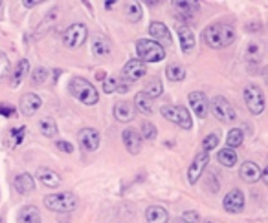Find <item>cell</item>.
<instances>
[{"label":"cell","mask_w":268,"mask_h":223,"mask_svg":"<svg viewBox=\"0 0 268 223\" xmlns=\"http://www.w3.org/2000/svg\"><path fill=\"white\" fill-rule=\"evenodd\" d=\"M235 38V30L230 24H223V22H215L204 30V42L211 50H221V48L233 44Z\"/></svg>","instance_id":"1"},{"label":"cell","mask_w":268,"mask_h":223,"mask_svg":"<svg viewBox=\"0 0 268 223\" xmlns=\"http://www.w3.org/2000/svg\"><path fill=\"white\" fill-rule=\"evenodd\" d=\"M68 90H70L74 99H77L79 102H83L86 106H94L99 101L98 90L94 88L86 79H83V77H74L72 81H70V84H68Z\"/></svg>","instance_id":"2"},{"label":"cell","mask_w":268,"mask_h":223,"mask_svg":"<svg viewBox=\"0 0 268 223\" xmlns=\"http://www.w3.org/2000/svg\"><path fill=\"white\" fill-rule=\"evenodd\" d=\"M136 53L142 63H160L165 59V48L151 40V38H140L136 42Z\"/></svg>","instance_id":"3"},{"label":"cell","mask_w":268,"mask_h":223,"mask_svg":"<svg viewBox=\"0 0 268 223\" xmlns=\"http://www.w3.org/2000/svg\"><path fill=\"white\" fill-rule=\"evenodd\" d=\"M44 205L48 211L53 212H72L77 207V198L74 192H59L48 194L44 198Z\"/></svg>","instance_id":"4"},{"label":"cell","mask_w":268,"mask_h":223,"mask_svg":"<svg viewBox=\"0 0 268 223\" xmlns=\"http://www.w3.org/2000/svg\"><path fill=\"white\" fill-rule=\"evenodd\" d=\"M162 115H164L167 121H171L173 125L184 128V130H190L193 127V119H191V114L188 112L186 106H178V104H164L160 108Z\"/></svg>","instance_id":"5"},{"label":"cell","mask_w":268,"mask_h":223,"mask_svg":"<svg viewBox=\"0 0 268 223\" xmlns=\"http://www.w3.org/2000/svg\"><path fill=\"white\" fill-rule=\"evenodd\" d=\"M209 106H211V112H213V115H215L219 121L233 123L237 119L235 108L230 104V101L226 99V97H223V96L213 97L211 102H209Z\"/></svg>","instance_id":"6"},{"label":"cell","mask_w":268,"mask_h":223,"mask_svg":"<svg viewBox=\"0 0 268 223\" xmlns=\"http://www.w3.org/2000/svg\"><path fill=\"white\" fill-rule=\"evenodd\" d=\"M244 102H246L248 110L254 115L263 114L265 112V94H263V90L259 86H255V84L246 86L244 88Z\"/></svg>","instance_id":"7"},{"label":"cell","mask_w":268,"mask_h":223,"mask_svg":"<svg viewBox=\"0 0 268 223\" xmlns=\"http://www.w3.org/2000/svg\"><path fill=\"white\" fill-rule=\"evenodd\" d=\"M88 38V30L85 24H72L70 28H66V32L63 33V44L68 48H79L85 44V40Z\"/></svg>","instance_id":"8"},{"label":"cell","mask_w":268,"mask_h":223,"mask_svg":"<svg viewBox=\"0 0 268 223\" xmlns=\"http://www.w3.org/2000/svg\"><path fill=\"white\" fill-rule=\"evenodd\" d=\"M145 73H147V66H145L140 59H132V61H129V63L123 66V70H121V77H123V81H127V83L140 81Z\"/></svg>","instance_id":"9"},{"label":"cell","mask_w":268,"mask_h":223,"mask_svg":"<svg viewBox=\"0 0 268 223\" xmlns=\"http://www.w3.org/2000/svg\"><path fill=\"white\" fill-rule=\"evenodd\" d=\"M208 163H209V154L200 150V152L195 156V159H193V163L190 165V168H188V181H190L191 185H195L196 181H198V178L202 176L204 168H206Z\"/></svg>","instance_id":"10"},{"label":"cell","mask_w":268,"mask_h":223,"mask_svg":"<svg viewBox=\"0 0 268 223\" xmlns=\"http://www.w3.org/2000/svg\"><path fill=\"white\" fill-rule=\"evenodd\" d=\"M223 207H224V211L230 212V214H239V212H242V209H244V194H242V191H239V189L230 191L228 194L224 196Z\"/></svg>","instance_id":"11"},{"label":"cell","mask_w":268,"mask_h":223,"mask_svg":"<svg viewBox=\"0 0 268 223\" xmlns=\"http://www.w3.org/2000/svg\"><path fill=\"white\" fill-rule=\"evenodd\" d=\"M188 99H190L191 108H193L196 117H198V119H204V117L208 115V110H209L208 97L204 96L202 92H191L190 96H188Z\"/></svg>","instance_id":"12"},{"label":"cell","mask_w":268,"mask_h":223,"mask_svg":"<svg viewBox=\"0 0 268 223\" xmlns=\"http://www.w3.org/2000/svg\"><path fill=\"white\" fill-rule=\"evenodd\" d=\"M121 139H123V145H125V148L129 150V154H132V156L140 154V150H142V143H144L140 132H136L134 128H127V130H123V134H121Z\"/></svg>","instance_id":"13"},{"label":"cell","mask_w":268,"mask_h":223,"mask_svg":"<svg viewBox=\"0 0 268 223\" xmlns=\"http://www.w3.org/2000/svg\"><path fill=\"white\" fill-rule=\"evenodd\" d=\"M149 33H151V37L154 38V42H158L162 48H164V46H171V42H173L171 32L167 30V26H165L164 22H151Z\"/></svg>","instance_id":"14"},{"label":"cell","mask_w":268,"mask_h":223,"mask_svg":"<svg viewBox=\"0 0 268 223\" xmlns=\"http://www.w3.org/2000/svg\"><path fill=\"white\" fill-rule=\"evenodd\" d=\"M20 112L26 115V117H32L40 110L42 106V99H40L37 94H24L22 99H20Z\"/></svg>","instance_id":"15"},{"label":"cell","mask_w":268,"mask_h":223,"mask_svg":"<svg viewBox=\"0 0 268 223\" xmlns=\"http://www.w3.org/2000/svg\"><path fill=\"white\" fill-rule=\"evenodd\" d=\"M79 137V143H81V147L88 150V152H96L99 148V132L98 130H94V128H83L81 132L77 134Z\"/></svg>","instance_id":"16"},{"label":"cell","mask_w":268,"mask_h":223,"mask_svg":"<svg viewBox=\"0 0 268 223\" xmlns=\"http://www.w3.org/2000/svg\"><path fill=\"white\" fill-rule=\"evenodd\" d=\"M177 35H178L180 48H182L184 53H191V51L195 50V33L191 32L190 26L178 24L177 26Z\"/></svg>","instance_id":"17"},{"label":"cell","mask_w":268,"mask_h":223,"mask_svg":"<svg viewBox=\"0 0 268 223\" xmlns=\"http://www.w3.org/2000/svg\"><path fill=\"white\" fill-rule=\"evenodd\" d=\"M134 115H136V108H134L132 102L121 101V102H116V104H114V117H116L119 123L132 121Z\"/></svg>","instance_id":"18"},{"label":"cell","mask_w":268,"mask_h":223,"mask_svg":"<svg viewBox=\"0 0 268 223\" xmlns=\"http://www.w3.org/2000/svg\"><path fill=\"white\" fill-rule=\"evenodd\" d=\"M15 189L19 194L22 196H28V194H32L35 191V178H33L32 174H19L17 178H15Z\"/></svg>","instance_id":"19"},{"label":"cell","mask_w":268,"mask_h":223,"mask_svg":"<svg viewBox=\"0 0 268 223\" xmlns=\"http://www.w3.org/2000/svg\"><path fill=\"white\" fill-rule=\"evenodd\" d=\"M239 174H241V178L244 179L246 183H255V181H259V178H261V168H259V165L254 163V161H246V163L241 165Z\"/></svg>","instance_id":"20"},{"label":"cell","mask_w":268,"mask_h":223,"mask_svg":"<svg viewBox=\"0 0 268 223\" xmlns=\"http://www.w3.org/2000/svg\"><path fill=\"white\" fill-rule=\"evenodd\" d=\"M26 127H17V128H11L9 132L6 134V137H4V143H6V147L9 148V150H15V148L19 147L20 143L24 141V137H26Z\"/></svg>","instance_id":"21"},{"label":"cell","mask_w":268,"mask_h":223,"mask_svg":"<svg viewBox=\"0 0 268 223\" xmlns=\"http://www.w3.org/2000/svg\"><path fill=\"white\" fill-rule=\"evenodd\" d=\"M37 178H39L40 183L44 187H48V189H57V187L61 185V176L55 172V170H52V168H39Z\"/></svg>","instance_id":"22"},{"label":"cell","mask_w":268,"mask_h":223,"mask_svg":"<svg viewBox=\"0 0 268 223\" xmlns=\"http://www.w3.org/2000/svg\"><path fill=\"white\" fill-rule=\"evenodd\" d=\"M145 220H147V223H169V214L164 207L151 205L145 211Z\"/></svg>","instance_id":"23"},{"label":"cell","mask_w":268,"mask_h":223,"mask_svg":"<svg viewBox=\"0 0 268 223\" xmlns=\"http://www.w3.org/2000/svg\"><path fill=\"white\" fill-rule=\"evenodd\" d=\"M173 7L180 13V17L188 19V17H193L200 6H198V2H193V0H175Z\"/></svg>","instance_id":"24"},{"label":"cell","mask_w":268,"mask_h":223,"mask_svg":"<svg viewBox=\"0 0 268 223\" xmlns=\"http://www.w3.org/2000/svg\"><path fill=\"white\" fill-rule=\"evenodd\" d=\"M42 218H40V212L37 207L33 205H26L22 207L19 212V223H40Z\"/></svg>","instance_id":"25"},{"label":"cell","mask_w":268,"mask_h":223,"mask_svg":"<svg viewBox=\"0 0 268 223\" xmlns=\"http://www.w3.org/2000/svg\"><path fill=\"white\" fill-rule=\"evenodd\" d=\"M28 71H30V63H28V59L19 61L17 66H15L13 75H11V86H13V88H17V86L24 81V77L28 75Z\"/></svg>","instance_id":"26"},{"label":"cell","mask_w":268,"mask_h":223,"mask_svg":"<svg viewBox=\"0 0 268 223\" xmlns=\"http://www.w3.org/2000/svg\"><path fill=\"white\" fill-rule=\"evenodd\" d=\"M134 108L140 110V112L145 115L153 114V110H154V106H153V99L145 96L144 92H140V94H136V97H134Z\"/></svg>","instance_id":"27"},{"label":"cell","mask_w":268,"mask_h":223,"mask_svg":"<svg viewBox=\"0 0 268 223\" xmlns=\"http://www.w3.org/2000/svg\"><path fill=\"white\" fill-rule=\"evenodd\" d=\"M217 159H219L221 165L231 168V166H235V163H237V154H235V150H231V148H223L221 152L217 154Z\"/></svg>","instance_id":"28"},{"label":"cell","mask_w":268,"mask_h":223,"mask_svg":"<svg viewBox=\"0 0 268 223\" xmlns=\"http://www.w3.org/2000/svg\"><path fill=\"white\" fill-rule=\"evenodd\" d=\"M165 77L173 81V83H178V81H184L186 77V68L182 64H169L167 70H165Z\"/></svg>","instance_id":"29"},{"label":"cell","mask_w":268,"mask_h":223,"mask_svg":"<svg viewBox=\"0 0 268 223\" xmlns=\"http://www.w3.org/2000/svg\"><path fill=\"white\" fill-rule=\"evenodd\" d=\"M39 128H40V134L44 135V137H55V135H57V123L53 121L52 117L40 119Z\"/></svg>","instance_id":"30"},{"label":"cell","mask_w":268,"mask_h":223,"mask_svg":"<svg viewBox=\"0 0 268 223\" xmlns=\"http://www.w3.org/2000/svg\"><path fill=\"white\" fill-rule=\"evenodd\" d=\"M242 141H244V134H242L241 128H231L230 130L228 137H226V145H228V148H239L242 145Z\"/></svg>","instance_id":"31"},{"label":"cell","mask_w":268,"mask_h":223,"mask_svg":"<svg viewBox=\"0 0 268 223\" xmlns=\"http://www.w3.org/2000/svg\"><path fill=\"white\" fill-rule=\"evenodd\" d=\"M162 90H164V86H162V81H160V79H153V81L145 86L144 94L147 97H151V99H154V97L162 96Z\"/></svg>","instance_id":"32"},{"label":"cell","mask_w":268,"mask_h":223,"mask_svg":"<svg viewBox=\"0 0 268 223\" xmlns=\"http://www.w3.org/2000/svg\"><path fill=\"white\" fill-rule=\"evenodd\" d=\"M125 15H127L129 22H140V19H142V6L136 4V2L127 4V7H125Z\"/></svg>","instance_id":"33"},{"label":"cell","mask_w":268,"mask_h":223,"mask_svg":"<svg viewBox=\"0 0 268 223\" xmlns=\"http://www.w3.org/2000/svg\"><path fill=\"white\" fill-rule=\"evenodd\" d=\"M92 51H94L98 57H103V55H109V53H111V46H109V42H107L105 38L98 37L92 42Z\"/></svg>","instance_id":"34"},{"label":"cell","mask_w":268,"mask_h":223,"mask_svg":"<svg viewBox=\"0 0 268 223\" xmlns=\"http://www.w3.org/2000/svg\"><path fill=\"white\" fill-rule=\"evenodd\" d=\"M156 134H158V130H156V127H154L153 123L145 121L144 125H142V132H140V135H142V139L154 141V139H156Z\"/></svg>","instance_id":"35"},{"label":"cell","mask_w":268,"mask_h":223,"mask_svg":"<svg viewBox=\"0 0 268 223\" xmlns=\"http://www.w3.org/2000/svg\"><path fill=\"white\" fill-rule=\"evenodd\" d=\"M219 141H221V137H219V134H209L206 135L202 139V152L209 154L213 148L219 147Z\"/></svg>","instance_id":"36"},{"label":"cell","mask_w":268,"mask_h":223,"mask_svg":"<svg viewBox=\"0 0 268 223\" xmlns=\"http://www.w3.org/2000/svg\"><path fill=\"white\" fill-rule=\"evenodd\" d=\"M48 77H50V71L46 70V68H35L32 75V84L33 86H39V84L48 81Z\"/></svg>","instance_id":"37"},{"label":"cell","mask_w":268,"mask_h":223,"mask_svg":"<svg viewBox=\"0 0 268 223\" xmlns=\"http://www.w3.org/2000/svg\"><path fill=\"white\" fill-rule=\"evenodd\" d=\"M9 68H11V64H9V59L4 51H0V83L9 77Z\"/></svg>","instance_id":"38"},{"label":"cell","mask_w":268,"mask_h":223,"mask_svg":"<svg viewBox=\"0 0 268 223\" xmlns=\"http://www.w3.org/2000/svg\"><path fill=\"white\" fill-rule=\"evenodd\" d=\"M182 222L184 223H200V214L195 211H186L182 214Z\"/></svg>","instance_id":"39"},{"label":"cell","mask_w":268,"mask_h":223,"mask_svg":"<svg viewBox=\"0 0 268 223\" xmlns=\"http://www.w3.org/2000/svg\"><path fill=\"white\" fill-rule=\"evenodd\" d=\"M116 86H118V79H114V77H109V79H105L103 81L105 94H112V92H116Z\"/></svg>","instance_id":"40"},{"label":"cell","mask_w":268,"mask_h":223,"mask_svg":"<svg viewBox=\"0 0 268 223\" xmlns=\"http://www.w3.org/2000/svg\"><path fill=\"white\" fill-rule=\"evenodd\" d=\"M57 148H59L61 152H66V154L74 152V145L68 143V141H57Z\"/></svg>","instance_id":"41"},{"label":"cell","mask_w":268,"mask_h":223,"mask_svg":"<svg viewBox=\"0 0 268 223\" xmlns=\"http://www.w3.org/2000/svg\"><path fill=\"white\" fill-rule=\"evenodd\" d=\"M13 114H15L13 106H9V104H0V115H4V117H11Z\"/></svg>","instance_id":"42"},{"label":"cell","mask_w":268,"mask_h":223,"mask_svg":"<svg viewBox=\"0 0 268 223\" xmlns=\"http://www.w3.org/2000/svg\"><path fill=\"white\" fill-rule=\"evenodd\" d=\"M116 92H119V94H127V92H129V83H127V81H118Z\"/></svg>","instance_id":"43"},{"label":"cell","mask_w":268,"mask_h":223,"mask_svg":"<svg viewBox=\"0 0 268 223\" xmlns=\"http://www.w3.org/2000/svg\"><path fill=\"white\" fill-rule=\"evenodd\" d=\"M42 0H24V6L26 7H33V6H37V4H40Z\"/></svg>","instance_id":"44"},{"label":"cell","mask_w":268,"mask_h":223,"mask_svg":"<svg viewBox=\"0 0 268 223\" xmlns=\"http://www.w3.org/2000/svg\"><path fill=\"white\" fill-rule=\"evenodd\" d=\"M259 179H263V181L268 185V170H267V168H265V170H261V178H259Z\"/></svg>","instance_id":"45"},{"label":"cell","mask_w":268,"mask_h":223,"mask_svg":"<svg viewBox=\"0 0 268 223\" xmlns=\"http://www.w3.org/2000/svg\"><path fill=\"white\" fill-rule=\"evenodd\" d=\"M0 6H2V0H0Z\"/></svg>","instance_id":"46"},{"label":"cell","mask_w":268,"mask_h":223,"mask_svg":"<svg viewBox=\"0 0 268 223\" xmlns=\"http://www.w3.org/2000/svg\"><path fill=\"white\" fill-rule=\"evenodd\" d=\"M177 223H180V222H177Z\"/></svg>","instance_id":"47"}]
</instances>
